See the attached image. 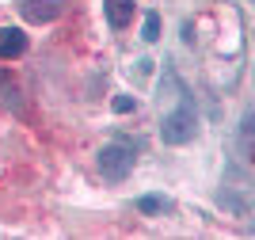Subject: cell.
I'll list each match as a JSON object with an SVG mask.
<instances>
[{
  "instance_id": "obj_1",
  "label": "cell",
  "mask_w": 255,
  "mask_h": 240,
  "mask_svg": "<svg viewBox=\"0 0 255 240\" xmlns=\"http://www.w3.org/2000/svg\"><path fill=\"white\" fill-rule=\"evenodd\" d=\"M133 164H137V145L126 141V137H115L111 145L99 149V176L107 183H122L133 172Z\"/></svg>"
},
{
  "instance_id": "obj_2",
  "label": "cell",
  "mask_w": 255,
  "mask_h": 240,
  "mask_svg": "<svg viewBox=\"0 0 255 240\" xmlns=\"http://www.w3.org/2000/svg\"><path fill=\"white\" fill-rule=\"evenodd\" d=\"M198 137V115H194L191 103H179L171 115H164L160 122V141L164 145H187Z\"/></svg>"
},
{
  "instance_id": "obj_3",
  "label": "cell",
  "mask_w": 255,
  "mask_h": 240,
  "mask_svg": "<svg viewBox=\"0 0 255 240\" xmlns=\"http://www.w3.org/2000/svg\"><path fill=\"white\" fill-rule=\"evenodd\" d=\"M69 0H15V8L27 23H53L65 11Z\"/></svg>"
},
{
  "instance_id": "obj_4",
  "label": "cell",
  "mask_w": 255,
  "mask_h": 240,
  "mask_svg": "<svg viewBox=\"0 0 255 240\" xmlns=\"http://www.w3.org/2000/svg\"><path fill=\"white\" fill-rule=\"evenodd\" d=\"M23 53H27V34L19 27H4L0 31V57L11 61V57H23Z\"/></svg>"
},
{
  "instance_id": "obj_5",
  "label": "cell",
  "mask_w": 255,
  "mask_h": 240,
  "mask_svg": "<svg viewBox=\"0 0 255 240\" xmlns=\"http://www.w3.org/2000/svg\"><path fill=\"white\" fill-rule=\"evenodd\" d=\"M103 11L115 31H126L129 19H133V0H103Z\"/></svg>"
},
{
  "instance_id": "obj_6",
  "label": "cell",
  "mask_w": 255,
  "mask_h": 240,
  "mask_svg": "<svg viewBox=\"0 0 255 240\" xmlns=\"http://www.w3.org/2000/svg\"><path fill=\"white\" fill-rule=\"evenodd\" d=\"M137 210L141 214H164V210H171V199H164V195H141Z\"/></svg>"
},
{
  "instance_id": "obj_7",
  "label": "cell",
  "mask_w": 255,
  "mask_h": 240,
  "mask_svg": "<svg viewBox=\"0 0 255 240\" xmlns=\"http://www.w3.org/2000/svg\"><path fill=\"white\" fill-rule=\"evenodd\" d=\"M141 38H145V42H156V38H160V15H156V11H149V15H145Z\"/></svg>"
},
{
  "instance_id": "obj_8",
  "label": "cell",
  "mask_w": 255,
  "mask_h": 240,
  "mask_svg": "<svg viewBox=\"0 0 255 240\" xmlns=\"http://www.w3.org/2000/svg\"><path fill=\"white\" fill-rule=\"evenodd\" d=\"M111 107H115L118 115H129V111H137V99H133V95H115Z\"/></svg>"
}]
</instances>
